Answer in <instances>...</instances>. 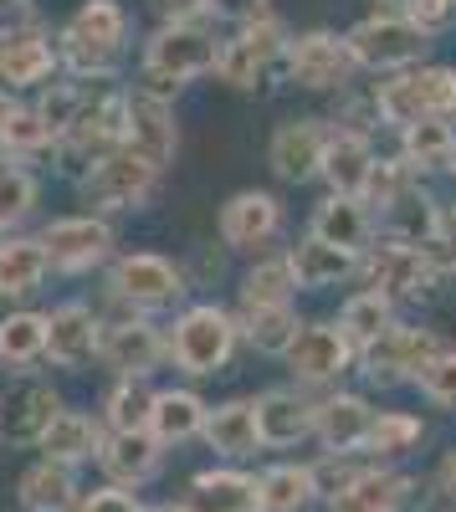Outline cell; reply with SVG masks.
Wrapping results in <instances>:
<instances>
[{
  "mask_svg": "<svg viewBox=\"0 0 456 512\" xmlns=\"http://www.w3.org/2000/svg\"><path fill=\"white\" fill-rule=\"evenodd\" d=\"M185 512H257V477L241 472V466H205V472L190 477Z\"/></svg>",
  "mask_w": 456,
  "mask_h": 512,
  "instance_id": "31",
  "label": "cell"
},
{
  "mask_svg": "<svg viewBox=\"0 0 456 512\" xmlns=\"http://www.w3.org/2000/svg\"><path fill=\"white\" fill-rule=\"evenodd\" d=\"M441 344H446V338H441L436 328L400 318V323L385 328L369 349H359L354 374L369 384V390H400V384H410V379L421 374V364H426Z\"/></svg>",
  "mask_w": 456,
  "mask_h": 512,
  "instance_id": "10",
  "label": "cell"
},
{
  "mask_svg": "<svg viewBox=\"0 0 456 512\" xmlns=\"http://www.w3.org/2000/svg\"><path fill=\"white\" fill-rule=\"evenodd\" d=\"M159 26H185V21H205V6L200 0H149Z\"/></svg>",
  "mask_w": 456,
  "mask_h": 512,
  "instance_id": "51",
  "label": "cell"
},
{
  "mask_svg": "<svg viewBox=\"0 0 456 512\" xmlns=\"http://www.w3.org/2000/svg\"><path fill=\"white\" fill-rule=\"evenodd\" d=\"M431 256V267L441 277H456V205H441V216H436V236L421 246Z\"/></svg>",
  "mask_w": 456,
  "mask_h": 512,
  "instance_id": "48",
  "label": "cell"
},
{
  "mask_svg": "<svg viewBox=\"0 0 456 512\" xmlns=\"http://www.w3.org/2000/svg\"><path fill=\"white\" fill-rule=\"evenodd\" d=\"M36 118L47 123V134L52 139H67V128L77 123V108H82V82H72V77H57V82H47V88H36Z\"/></svg>",
  "mask_w": 456,
  "mask_h": 512,
  "instance_id": "46",
  "label": "cell"
},
{
  "mask_svg": "<svg viewBox=\"0 0 456 512\" xmlns=\"http://www.w3.org/2000/svg\"><path fill=\"white\" fill-rule=\"evenodd\" d=\"M98 446H103V420L98 415H88V410H62L57 420H52V431L41 436V456L47 461H62V466H88V461H98Z\"/></svg>",
  "mask_w": 456,
  "mask_h": 512,
  "instance_id": "33",
  "label": "cell"
},
{
  "mask_svg": "<svg viewBox=\"0 0 456 512\" xmlns=\"http://www.w3.org/2000/svg\"><path fill=\"white\" fill-rule=\"evenodd\" d=\"M41 205V180L31 175V164L21 159H6L0 154V231H21Z\"/></svg>",
  "mask_w": 456,
  "mask_h": 512,
  "instance_id": "41",
  "label": "cell"
},
{
  "mask_svg": "<svg viewBox=\"0 0 456 512\" xmlns=\"http://www.w3.org/2000/svg\"><path fill=\"white\" fill-rule=\"evenodd\" d=\"M205 6V21H221V26H246V21H262V16H272V6L267 0H200Z\"/></svg>",
  "mask_w": 456,
  "mask_h": 512,
  "instance_id": "49",
  "label": "cell"
},
{
  "mask_svg": "<svg viewBox=\"0 0 456 512\" xmlns=\"http://www.w3.org/2000/svg\"><path fill=\"white\" fill-rule=\"evenodd\" d=\"M328 144V118H287L267 139V169L282 185H313Z\"/></svg>",
  "mask_w": 456,
  "mask_h": 512,
  "instance_id": "18",
  "label": "cell"
},
{
  "mask_svg": "<svg viewBox=\"0 0 456 512\" xmlns=\"http://www.w3.org/2000/svg\"><path fill=\"white\" fill-rule=\"evenodd\" d=\"M375 118L380 128H410L426 118H451L456 123V67L451 62H421L395 77H380L375 88Z\"/></svg>",
  "mask_w": 456,
  "mask_h": 512,
  "instance_id": "4",
  "label": "cell"
},
{
  "mask_svg": "<svg viewBox=\"0 0 456 512\" xmlns=\"http://www.w3.org/2000/svg\"><path fill=\"white\" fill-rule=\"evenodd\" d=\"M359 287H375L385 292L390 303L405 313V308H426L436 303V292H441V272L431 267V256L421 246H395V241H375L364 256H359Z\"/></svg>",
  "mask_w": 456,
  "mask_h": 512,
  "instance_id": "6",
  "label": "cell"
},
{
  "mask_svg": "<svg viewBox=\"0 0 456 512\" xmlns=\"http://www.w3.org/2000/svg\"><path fill=\"white\" fill-rule=\"evenodd\" d=\"M421 446H426V420L416 410H375V431H369V446H364L369 461L395 466L405 456H416Z\"/></svg>",
  "mask_w": 456,
  "mask_h": 512,
  "instance_id": "39",
  "label": "cell"
},
{
  "mask_svg": "<svg viewBox=\"0 0 456 512\" xmlns=\"http://www.w3.org/2000/svg\"><path fill=\"white\" fill-rule=\"evenodd\" d=\"M62 395H57V384L47 379H21L16 390L0 400V441L16 446V451H31L41 446V436L52 431V420L62 415Z\"/></svg>",
  "mask_w": 456,
  "mask_h": 512,
  "instance_id": "19",
  "label": "cell"
},
{
  "mask_svg": "<svg viewBox=\"0 0 456 512\" xmlns=\"http://www.w3.org/2000/svg\"><path fill=\"white\" fill-rule=\"evenodd\" d=\"M0 236H6V231H0Z\"/></svg>",
  "mask_w": 456,
  "mask_h": 512,
  "instance_id": "57",
  "label": "cell"
},
{
  "mask_svg": "<svg viewBox=\"0 0 456 512\" xmlns=\"http://www.w3.org/2000/svg\"><path fill=\"white\" fill-rule=\"evenodd\" d=\"M405 313L390 303V297L385 292H375V287H354L349 297H344V303H339V318H334V328L349 338V344H354V354L359 349H369V344H375V338L385 333V328H395Z\"/></svg>",
  "mask_w": 456,
  "mask_h": 512,
  "instance_id": "34",
  "label": "cell"
},
{
  "mask_svg": "<svg viewBox=\"0 0 456 512\" xmlns=\"http://www.w3.org/2000/svg\"><path fill=\"white\" fill-rule=\"evenodd\" d=\"M159 180L164 175L154 164H144L129 149H113L77 180V190H82V200L93 205V216H129V210H144L154 200Z\"/></svg>",
  "mask_w": 456,
  "mask_h": 512,
  "instance_id": "12",
  "label": "cell"
},
{
  "mask_svg": "<svg viewBox=\"0 0 456 512\" xmlns=\"http://www.w3.org/2000/svg\"><path fill=\"white\" fill-rule=\"evenodd\" d=\"M344 47H349L359 72H375V77H395V72L421 67L431 57V41L400 11H369L364 21H354L344 31Z\"/></svg>",
  "mask_w": 456,
  "mask_h": 512,
  "instance_id": "7",
  "label": "cell"
},
{
  "mask_svg": "<svg viewBox=\"0 0 456 512\" xmlns=\"http://www.w3.org/2000/svg\"><path fill=\"white\" fill-rule=\"evenodd\" d=\"M287 256V272H293V287L298 292H334L344 282L359 277V256L354 251H339V246H328L318 236H298L293 246L282 251Z\"/></svg>",
  "mask_w": 456,
  "mask_h": 512,
  "instance_id": "25",
  "label": "cell"
},
{
  "mask_svg": "<svg viewBox=\"0 0 456 512\" xmlns=\"http://www.w3.org/2000/svg\"><path fill=\"white\" fill-rule=\"evenodd\" d=\"M298 287L293 272H287V256L282 251H262L241 277V308H267V303H293Z\"/></svg>",
  "mask_w": 456,
  "mask_h": 512,
  "instance_id": "43",
  "label": "cell"
},
{
  "mask_svg": "<svg viewBox=\"0 0 456 512\" xmlns=\"http://www.w3.org/2000/svg\"><path fill=\"white\" fill-rule=\"evenodd\" d=\"M26 26H41L36 21V0H0V36L26 31Z\"/></svg>",
  "mask_w": 456,
  "mask_h": 512,
  "instance_id": "52",
  "label": "cell"
},
{
  "mask_svg": "<svg viewBox=\"0 0 456 512\" xmlns=\"http://www.w3.org/2000/svg\"><path fill=\"white\" fill-rule=\"evenodd\" d=\"M47 251H41L36 236L26 231H11L0 236V297L6 303H21V297H31L41 282H47Z\"/></svg>",
  "mask_w": 456,
  "mask_h": 512,
  "instance_id": "35",
  "label": "cell"
},
{
  "mask_svg": "<svg viewBox=\"0 0 456 512\" xmlns=\"http://www.w3.org/2000/svg\"><path fill=\"white\" fill-rule=\"evenodd\" d=\"M436 492L456 507V446H446L441 461H436Z\"/></svg>",
  "mask_w": 456,
  "mask_h": 512,
  "instance_id": "53",
  "label": "cell"
},
{
  "mask_svg": "<svg viewBox=\"0 0 456 512\" xmlns=\"http://www.w3.org/2000/svg\"><path fill=\"white\" fill-rule=\"evenodd\" d=\"M16 497H21L26 512H72L82 492H77V472H72V466L41 456V461H31L21 472Z\"/></svg>",
  "mask_w": 456,
  "mask_h": 512,
  "instance_id": "38",
  "label": "cell"
},
{
  "mask_svg": "<svg viewBox=\"0 0 456 512\" xmlns=\"http://www.w3.org/2000/svg\"><path fill=\"white\" fill-rule=\"evenodd\" d=\"M308 236L339 246V251H354V256H364L380 241L375 236V210H369L364 200H349V195H323L313 205V216H308Z\"/></svg>",
  "mask_w": 456,
  "mask_h": 512,
  "instance_id": "27",
  "label": "cell"
},
{
  "mask_svg": "<svg viewBox=\"0 0 456 512\" xmlns=\"http://www.w3.org/2000/svg\"><path fill=\"white\" fill-rule=\"evenodd\" d=\"M400 16L416 26L426 41H436V36H446L456 26V0H405Z\"/></svg>",
  "mask_w": 456,
  "mask_h": 512,
  "instance_id": "47",
  "label": "cell"
},
{
  "mask_svg": "<svg viewBox=\"0 0 456 512\" xmlns=\"http://www.w3.org/2000/svg\"><path fill=\"white\" fill-rule=\"evenodd\" d=\"M205 405L195 390H185V384H170V390H154V410H149V425L144 431L170 451V446H185V441H200L205 431Z\"/></svg>",
  "mask_w": 456,
  "mask_h": 512,
  "instance_id": "32",
  "label": "cell"
},
{
  "mask_svg": "<svg viewBox=\"0 0 456 512\" xmlns=\"http://www.w3.org/2000/svg\"><path fill=\"white\" fill-rule=\"evenodd\" d=\"M221 57V36L211 21H185V26H154L144 41V57H139V77L129 93L159 98V103H175L185 93V82L216 72Z\"/></svg>",
  "mask_w": 456,
  "mask_h": 512,
  "instance_id": "2",
  "label": "cell"
},
{
  "mask_svg": "<svg viewBox=\"0 0 456 512\" xmlns=\"http://www.w3.org/2000/svg\"><path fill=\"white\" fill-rule=\"evenodd\" d=\"M318 502L308 461H272L257 472V512H308Z\"/></svg>",
  "mask_w": 456,
  "mask_h": 512,
  "instance_id": "36",
  "label": "cell"
},
{
  "mask_svg": "<svg viewBox=\"0 0 456 512\" xmlns=\"http://www.w3.org/2000/svg\"><path fill=\"white\" fill-rule=\"evenodd\" d=\"M98 466H103L108 487H129V492H139L144 482H154V477H159V466H164V446H159L149 431H103Z\"/></svg>",
  "mask_w": 456,
  "mask_h": 512,
  "instance_id": "24",
  "label": "cell"
},
{
  "mask_svg": "<svg viewBox=\"0 0 456 512\" xmlns=\"http://www.w3.org/2000/svg\"><path fill=\"white\" fill-rule=\"evenodd\" d=\"M164 349H170V364L190 379H211L221 374L236 349H241V328L236 313L221 303H185L175 313V323L164 328Z\"/></svg>",
  "mask_w": 456,
  "mask_h": 512,
  "instance_id": "3",
  "label": "cell"
},
{
  "mask_svg": "<svg viewBox=\"0 0 456 512\" xmlns=\"http://www.w3.org/2000/svg\"><path fill=\"white\" fill-rule=\"evenodd\" d=\"M57 149V139L47 134V123L36 118V108L31 103H16L11 108V118L0 123V154L6 159H41V154H52Z\"/></svg>",
  "mask_w": 456,
  "mask_h": 512,
  "instance_id": "44",
  "label": "cell"
},
{
  "mask_svg": "<svg viewBox=\"0 0 456 512\" xmlns=\"http://www.w3.org/2000/svg\"><path fill=\"white\" fill-rule=\"evenodd\" d=\"M98 364H103L113 379H149L159 364H170L164 328H159L154 318H139V313H123V318L103 323Z\"/></svg>",
  "mask_w": 456,
  "mask_h": 512,
  "instance_id": "14",
  "label": "cell"
},
{
  "mask_svg": "<svg viewBox=\"0 0 456 512\" xmlns=\"http://www.w3.org/2000/svg\"><path fill=\"white\" fill-rule=\"evenodd\" d=\"M98 344H103V318L88 308V303H57L47 313V364L57 369H88L98 359Z\"/></svg>",
  "mask_w": 456,
  "mask_h": 512,
  "instance_id": "22",
  "label": "cell"
},
{
  "mask_svg": "<svg viewBox=\"0 0 456 512\" xmlns=\"http://www.w3.org/2000/svg\"><path fill=\"white\" fill-rule=\"evenodd\" d=\"M436 216H441V200L421 180H410L385 210H375V236L395 246H426L436 236Z\"/></svg>",
  "mask_w": 456,
  "mask_h": 512,
  "instance_id": "28",
  "label": "cell"
},
{
  "mask_svg": "<svg viewBox=\"0 0 456 512\" xmlns=\"http://www.w3.org/2000/svg\"><path fill=\"white\" fill-rule=\"evenodd\" d=\"M354 77H359V67L344 47V31L313 26V31L287 36L282 82H293L303 93H344V88H354Z\"/></svg>",
  "mask_w": 456,
  "mask_h": 512,
  "instance_id": "11",
  "label": "cell"
},
{
  "mask_svg": "<svg viewBox=\"0 0 456 512\" xmlns=\"http://www.w3.org/2000/svg\"><path fill=\"white\" fill-rule=\"evenodd\" d=\"M369 431H375V405L359 390H328L313 395V441L323 456H364Z\"/></svg>",
  "mask_w": 456,
  "mask_h": 512,
  "instance_id": "15",
  "label": "cell"
},
{
  "mask_svg": "<svg viewBox=\"0 0 456 512\" xmlns=\"http://www.w3.org/2000/svg\"><path fill=\"white\" fill-rule=\"evenodd\" d=\"M200 441L216 451L221 466H241L262 451V436H257V410L252 400H226V405H211L205 410V431Z\"/></svg>",
  "mask_w": 456,
  "mask_h": 512,
  "instance_id": "30",
  "label": "cell"
},
{
  "mask_svg": "<svg viewBox=\"0 0 456 512\" xmlns=\"http://www.w3.org/2000/svg\"><path fill=\"white\" fill-rule=\"evenodd\" d=\"M129 31H134V21L118 0H82V6L62 21V31L52 36L62 77H72V82H113L118 62L129 57Z\"/></svg>",
  "mask_w": 456,
  "mask_h": 512,
  "instance_id": "1",
  "label": "cell"
},
{
  "mask_svg": "<svg viewBox=\"0 0 456 512\" xmlns=\"http://www.w3.org/2000/svg\"><path fill=\"white\" fill-rule=\"evenodd\" d=\"M123 149L139 154L144 164H154L159 175L175 164L180 154V123H175V103H159L144 93H129V108H123Z\"/></svg>",
  "mask_w": 456,
  "mask_h": 512,
  "instance_id": "17",
  "label": "cell"
},
{
  "mask_svg": "<svg viewBox=\"0 0 456 512\" xmlns=\"http://www.w3.org/2000/svg\"><path fill=\"white\" fill-rule=\"evenodd\" d=\"M287 31L277 16L231 26V36H221V57H216V77L236 93H257L272 77H282V52H287Z\"/></svg>",
  "mask_w": 456,
  "mask_h": 512,
  "instance_id": "8",
  "label": "cell"
},
{
  "mask_svg": "<svg viewBox=\"0 0 456 512\" xmlns=\"http://www.w3.org/2000/svg\"><path fill=\"white\" fill-rule=\"evenodd\" d=\"M252 410H257L262 451H293L313 441V395L298 390V384H272L252 400Z\"/></svg>",
  "mask_w": 456,
  "mask_h": 512,
  "instance_id": "21",
  "label": "cell"
},
{
  "mask_svg": "<svg viewBox=\"0 0 456 512\" xmlns=\"http://www.w3.org/2000/svg\"><path fill=\"white\" fill-rule=\"evenodd\" d=\"M282 364H287V374H293L298 390L328 395V390H344V379L354 374L359 354H354L349 338L334 328V318H303V328H298L293 344H287Z\"/></svg>",
  "mask_w": 456,
  "mask_h": 512,
  "instance_id": "9",
  "label": "cell"
},
{
  "mask_svg": "<svg viewBox=\"0 0 456 512\" xmlns=\"http://www.w3.org/2000/svg\"><path fill=\"white\" fill-rule=\"evenodd\" d=\"M282 226H287V210L272 190H236L216 216L226 251H257V256L282 236Z\"/></svg>",
  "mask_w": 456,
  "mask_h": 512,
  "instance_id": "16",
  "label": "cell"
},
{
  "mask_svg": "<svg viewBox=\"0 0 456 512\" xmlns=\"http://www.w3.org/2000/svg\"><path fill=\"white\" fill-rule=\"evenodd\" d=\"M16 103H21L16 93H0V123H6V118H11V108H16Z\"/></svg>",
  "mask_w": 456,
  "mask_h": 512,
  "instance_id": "54",
  "label": "cell"
},
{
  "mask_svg": "<svg viewBox=\"0 0 456 512\" xmlns=\"http://www.w3.org/2000/svg\"><path fill=\"white\" fill-rule=\"evenodd\" d=\"M154 410V384L149 379H113L108 395H103V431H144Z\"/></svg>",
  "mask_w": 456,
  "mask_h": 512,
  "instance_id": "42",
  "label": "cell"
},
{
  "mask_svg": "<svg viewBox=\"0 0 456 512\" xmlns=\"http://www.w3.org/2000/svg\"><path fill=\"white\" fill-rule=\"evenodd\" d=\"M41 354H47V313L16 308L0 318V369L26 374L31 364H41Z\"/></svg>",
  "mask_w": 456,
  "mask_h": 512,
  "instance_id": "40",
  "label": "cell"
},
{
  "mask_svg": "<svg viewBox=\"0 0 456 512\" xmlns=\"http://www.w3.org/2000/svg\"><path fill=\"white\" fill-rule=\"evenodd\" d=\"M236 328H241L246 349H257L267 359H282L287 344L298 338L303 318H298V303H267V308H236Z\"/></svg>",
  "mask_w": 456,
  "mask_h": 512,
  "instance_id": "37",
  "label": "cell"
},
{
  "mask_svg": "<svg viewBox=\"0 0 456 512\" xmlns=\"http://www.w3.org/2000/svg\"><path fill=\"white\" fill-rule=\"evenodd\" d=\"M395 159L416 175L421 185L436 175H451V159H456V123L451 118H426V123H410L395 134Z\"/></svg>",
  "mask_w": 456,
  "mask_h": 512,
  "instance_id": "29",
  "label": "cell"
},
{
  "mask_svg": "<svg viewBox=\"0 0 456 512\" xmlns=\"http://www.w3.org/2000/svg\"><path fill=\"white\" fill-rule=\"evenodd\" d=\"M144 512H185V507H180V502H149Z\"/></svg>",
  "mask_w": 456,
  "mask_h": 512,
  "instance_id": "55",
  "label": "cell"
},
{
  "mask_svg": "<svg viewBox=\"0 0 456 512\" xmlns=\"http://www.w3.org/2000/svg\"><path fill=\"white\" fill-rule=\"evenodd\" d=\"M380 149H375V134H359V128H328V144H323V164H318V180L328 185V195H349L359 200L364 195V180L375 169Z\"/></svg>",
  "mask_w": 456,
  "mask_h": 512,
  "instance_id": "23",
  "label": "cell"
},
{
  "mask_svg": "<svg viewBox=\"0 0 456 512\" xmlns=\"http://www.w3.org/2000/svg\"><path fill=\"white\" fill-rule=\"evenodd\" d=\"M451 180H456V159H451Z\"/></svg>",
  "mask_w": 456,
  "mask_h": 512,
  "instance_id": "56",
  "label": "cell"
},
{
  "mask_svg": "<svg viewBox=\"0 0 456 512\" xmlns=\"http://www.w3.org/2000/svg\"><path fill=\"white\" fill-rule=\"evenodd\" d=\"M108 292L139 318L180 313L190 297V272L180 262H170L164 251H123L108 267Z\"/></svg>",
  "mask_w": 456,
  "mask_h": 512,
  "instance_id": "5",
  "label": "cell"
},
{
  "mask_svg": "<svg viewBox=\"0 0 456 512\" xmlns=\"http://www.w3.org/2000/svg\"><path fill=\"white\" fill-rule=\"evenodd\" d=\"M72 512H144V502L129 487H98V492H82Z\"/></svg>",
  "mask_w": 456,
  "mask_h": 512,
  "instance_id": "50",
  "label": "cell"
},
{
  "mask_svg": "<svg viewBox=\"0 0 456 512\" xmlns=\"http://www.w3.org/2000/svg\"><path fill=\"white\" fill-rule=\"evenodd\" d=\"M41 251H47V267L52 272H67V277H82L103 262H113V246H118V231L108 216H93V210H82V216H57L36 231Z\"/></svg>",
  "mask_w": 456,
  "mask_h": 512,
  "instance_id": "13",
  "label": "cell"
},
{
  "mask_svg": "<svg viewBox=\"0 0 456 512\" xmlns=\"http://www.w3.org/2000/svg\"><path fill=\"white\" fill-rule=\"evenodd\" d=\"M410 497H416V477L400 466L369 461L339 497H328V512H405Z\"/></svg>",
  "mask_w": 456,
  "mask_h": 512,
  "instance_id": "26",
  "label": "cell"
},
{
  "mask_svg": "<svg viewBox=\"0 0 456 512\" xmlns=\"http://www.w3.org/2000/svg\"><path fill=\"white\" fill-rule=\"evenodd\" d=\"M57 77H62V62H57L52 31L26 26V31L0 36V93L47 88V82H57Z\"/></svg>",
  "mask_w": 456,
  "mask_h": 512,
  "instance_id": "20",
  "label": "cell"
},
{
  "mask_svg": "<svg viewBox=\"0 0 456 512\" xmlns=\"http://www.w3.org/2000/svg\"><path fill=\"white\" fill-rule=\"evenodd\" d=\"M410 390H416L431 410H456V344H441L426 364H421V374L410 379Z\"/></svg>",
  "mask_w": 456,
  "mask_h": 512,
  "instance_id": "45",
  "label": "cell"
}]
</instances>
